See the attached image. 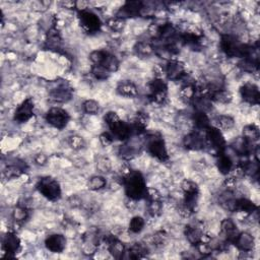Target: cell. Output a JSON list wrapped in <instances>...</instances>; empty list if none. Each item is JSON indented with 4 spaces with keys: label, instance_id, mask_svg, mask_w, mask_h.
Wrapping results in <instances>:
<instances>
[{
    "label": "cell",
    "instance_id": "obj_8",
    "mask_svg": "<svg viewBox=\"0 0 260 260\" xmlns=\"http://www.w3.org/2000/svg\"><path fill=\"white\" fill-rule=\"evenodd\" d=\"M90 59L93 65H99L107 69L110 73L116 72L119 68V60L113 54L105 50H96L91 53Z\"/></svg>",
    "mask_w": 260,
    "mask_h": 260
},
{
    "label": "cell",
    "instance_id": "obj_6",
    "mask_svg": "<svg viewBox=\"0 0 260 260\" xmlns=\"http://www.w3.org/2000/svg\"><path fill=\"white\" fill-rule=\"evenodd\" d=\"M78 23L80 28L89 35H95L102 29V22L100 18L91 11L79 10L77 14Z\"/></svg>",
    "mask_w": 260,
    "mask_h": 260
},
{
    "label": "cell",
    "instance_id": "obj_4",
    "mask_svg": "<svg viewBox=\"0 0 260 260\" xmlns=\"http://www.w3.org/2000/svg\"><path fill=\"white\" fill-rule=\"evenodd\" d=\"M104 120L111 130V134L119 140L126 141L133 133L130 124L121 120L115 112H108L105 115Z\"/></svg>",
    "mask_w": 260,
    "mask_h": 260
},
{
    "label": "cell",
    "instance_id": "obj_30",
    "mask_svg": "<svg viewBox=\"0 0 260 260\" xmlns=\"http://www.w3.org/2000/svg\"><path fill=\"white\" fill-rule=\"evenodd\" d=\"M193 122L194 125L198 130H206L209 127H211V120L205 112H199L196 111L193 115Z\"/></svg>",
    "mask_w": 260,
    "mask_h": 260
},
{
    "label": "cell",
    "instance_id": "obj_32",
    "mask_svg": "<svg viewBox=\"0 0 260 260\" xmlns=\"http://www.w3.org/2000/svg\"><path fill=\"white\" fill-rule=\"evenodd\" d=\"M259 136H260L259 129H258V127L256 125L250 124V125H247V126L244 127V129H243V137L246 140L254 143V142L258 141Z\"/></svg>",
    "mask_w": 260,
    "mask_h": 260
},
{
    "label": "cell",
    "instance_id": "obj_2",
    "mask_svg": "<svg viewBox=\"0 0 260 260\" xmlns=\"http://www.w3.org/2000/svg\"><path fill=\"white\" fill-rule=\"evenodd\" d=\"M220 46L222 51L230 58H245L254 51L258 50V46H251L242 43L236 36L223 35L221 38Z\"/></svg>",
    "mask_w": 260,
    "mask_h": 260
},
{
    "label": "cell",
    "instance_id": "obj_1",
    "mask_svg": "<svg viewBox=\"0 0 260 260\" xmlns=\"http://www.w3.org/2000/svg\"><path fill=\"white\" fill-rule=\"evenodd\" d=\"M122 185L125 194L132 200L145 199L148 188L145 179L140 172L128 169L122 175Z\"/></svg>",
    "mask_w": 260,
    "mask_h": 260
},
{
    "label": "cell",
    "instance_id": "obj_23",
    "mask_svg": "<svg viewBox=\"0 0 260 260\" xmlns=\"http://www.w3.org/2000/svg\"><path fill=\"white\" fill-rule=\"evenodd\" d=\"M242 253L252 252L255 242L254 238L248 233H239L235 242L233 243Z\"/></svg>",
    "mask_w": 260,
    "mask_h": 260
},
{
    "label": "cell",
    "instance_id": "obj_39",
    "mask_svg": "<svg viewBox=\"0 0 260 260\" xmlns=\"http://www.w3.org/2000/svg\"><path fill=\"white\" fill-rule=\"evenodd\" d=\"M29 218V211L25 206H18L13 212V219L17 223H23Z\"/></svg>",
    "mask_w": 260,
    "mask_h": 260
},
{
    "label": "cell",
    "instance_id": "obj_9",
    "mask_svg": "<svg viewBox=\"0 0 260 260\" xmlns=\"http://www.w3.org/2000/svg\"><path fill=\"white\" fill-rule=\"evenodd\" d=\"M73 96V89L66 80L53 82L49 90V97L52 101L57 103H66L71 100Z\"/></svg>",
    "mask_w": 260,
    "mask_h": 260
},
{
    "label": "cell",
    "instance_id": "obj_26",
    "mask_svg": "<svg viewBox=\"0 0 260 260\" xmlns=\"http://www.w3.org/2000/svg\"><path fill=\"white\" fill-rule=\"evenodd\" d=\"M257 205L247 199V198H238V199H234V202H233V209L232 211L234 212H241V213H245V214H248V215H252L254 214L255 212H257Z\"/></svg>",
    "mask_w": 260,
    "mask_h": 260
},
{
    "label": "cell",
    "instance_id": "obj_41",
    "mask_svg": "<svg viewBox=\"0 0 260 260\" xmlns=\"http://www.w3.org/2000/svg\"><path fill=\"white\" fill-rule=\"evenodd\" d=\"M108 27L110 29H112L113 31H121L123 28H124V20H121V19H118V18H113L111 20L108 21Z\"/></svg>",
    "mask_w": 260,
    "mask_h": 260
},
{
    "label": "cell",
    "instance_id": "obj_13",
    "mask_svg": "<svg viewBox=\"0 0 260 260\" xmlns=\"http://www.w3.org/2000/svg\"><path fill=\"white\" fill-rule=\"evenodd\" d=\"M3 250L5 258H15L22 250L21 240L15 232H8L3 238Z\"/></svg>",
    "mask_w": 260,
    "mask_h": 260
},
{
    "label": "cell",
    "instance_id": "obj_44",
    "mask_svg": "<svg viewBox=\"0 0 260 260\" xmlns=\"http://www.w3.org/2000/svg\"><path fill=\"white\" fill-rule=\"evenodd\" d=\"M166 238H167L166 233L163 231H160L155 235H153V242L155 243V245H162L165 242Z\"/></svg>",
    "mask_w": 260,
    "mask_h": 260
},
{
    "label": "cell",
    "instance_id": "obj_15",
    "mask_svg": "<svg viewBox=\"0 0 260 260\" xmlns=\"http://www.w3.org/2000/svg\"><path fill=\"white\" fill-rule=\"evenodd\" d=\"M35 114V105L34 101L31 98L26 99L22 104L16 109L14 120L18 123H26L34 117Z\"/></svg>",
    "mask_w": 260,
    "mask_h": 260
},
{
    "label": "cell",
    "instance_id": "obj_12",
    "mask_svg": "<svg viewBox=\"0 0 260 260\" xmlns=\"http://www.w3.org/2000/svg\"><path fill=\"white\" fill-rule=\"evenodd\" d=\"M46 121L52 127L62 130L70 121V115L67 111L59 107L51 108L46 114Z\"/></svg>",
    "mask_w": 260,
    "mask_h": 260
},
{
    "label": "cell",
    "instance_id": "obj_38",
    "mask_svg": "<svg viewBox=\"0 0 260 260\" xmlns=\"http://www.w3.org/2000/svg\"><path fill=\"white\" fill-rule=\"evenodd\" d=\"M82 109L86 114L90 115H96L100 110V105L95 100H86L82 104Z\"/></svg>",
    "mask_w": 260,
    "mask_h": 260
},
{
    "label": "cell",
    "instance_id": "obj_45",
    "mask_svg": "<svg viewBox=\"0 0 260 260\" xmlns=\"http://www.w3.org/2000/svg\"><path fill=\"white\" fill-rule=\"evenodd\" d=\"M98 168L100 170H102V172H108L111 168V165H110V162L107 160V159H101L98 163Z\"/></svg>",
    "mask_w": 260,
    "mask_h": 260
},
{
    "label": "cell",
    "instance_id": "obj_19",
    "mask_svg": "<svg viewBox=\"0 0 260 260\" xmlns=\"http://www.w3.org/2000/svg\"><path fill=\"white\" fill-rule=\"evenodd\" d=\"M221 231L223 240L228 244H233L239 235L237 225L232 219H225L221 224Z\"/></svg>",
    "mask_w": 260,
    "mask_h": 260
},
{
    "label": "cell",
    "instance_id": "obj_24",
    "mask_svg": "<svg viewBox=\"0 0 260 260\" xmlns=\"http://www.w3.org/2000/svg\"><path fill=\"white\" fill-rule=\"evenodd\" d=\"M61 44H62L61 35H60L58 29L54 26L47 33V37H46V41H45V48L48 50H56L57 51L58 49L61 48Z\"/></svg>",
    "mask_w": 260,
    "mask_h": 260
},
{
    "label": "cell",
    "instance_id": "obj_31",
    "mask_svg": "<svg viewBox=\"0 0 260 260\" xmlns=\"http://www.w3.org/2000/svg\"><path fill=\"white\" fill-rule=\"evenodd\" d=\"M128 257L132 259H141L146 257L147 255V248L141 243H135L131 248L127 251Z\"/></svg>",
    "mask_w": 260,
    "mask_h": 260
},
{
    "label": "cell",
    "instance_id": "obj_27",
    "mask_svg": "<svg viewBox=\"0 0 260 260\" xmlns=\"http://www.w3.org/2000/svg\"><path fill=\"white\" fill-rule=\"evenodd\" d=\"M217 167L223 175H228L234 168V162L225 151L217 154Z\"/></svg>",
    "mask_w": 260,
    "mask_h": 260
},
{
    "label": "cell",
    "instance_id": "obj_17",
    "mask_svg": "<svg viewBox=\"0 0 260 260\" xmlns=\"http://www.w3.org/2000/svg\"><path fill=\"white\" fill-rule=\"evenodd\" d=\"M240 95L242 100L251 106L259 104L260 93L258 86L254 83L247 82L243 84L240 89Z\"/></svg>",
    "mask_w": 260,
    "mask_h": 260
},
{
    "label": "cell",
    "instance_id": "obj_35",
    "mask_svg": "<svg viewBox=\"0 0 260 260\" xmlns=\"http://www.w3.org/2000/svg\"><path fill=\"white\" fill-rule=\"evenodd\" d=\"M107 185V181L104 177L102 176H94L92 177L89 182H88V187L89 189L91 190H94V191H98V190H101L103 188H105Z\"/></svg>",
    "mask_w": 260,
    "mask_h": 260
},
{
    "label": "cell",
    "instance_id": "obj_7",
    "mask_svg": "<svg viewBox=\"0 0 260 260\" xmlns=\"http://www.w3.org/2000/svg\"><path fill=\"white\" fill-rule=\"evenodd\" d=\"M37 190L48 200L57 201L60 199L62 191L59 182L52 177H43L41 178L37 185Z\"/></svg>",
    "mask_w": 260,
    "mask_h": 260
},
{
    "label": "cell",
    "instance_id": "obj_5",
    "mask_svg": "<svg viewBox=\"0 0 260 260\" xmlns=\"http://www.w3.org/2000/svg\"><path fill=\"white\" fill-rule=\"evenodd\" d=\"M147 99L150 103L163 106L168 99V84L160 77L153 78L147 84Z\"/></svg>",
    "mask_w": 260,
    "mask_h": 260
},
{
    "label": "cell",
    "instance_id": "obj_11",
    "mask_svg": "<svg viewBox=\"0 0 260 260\" xmlns=\"http://www.w3.org/2000/svg\"><path fill=\"white\" fill-rule=\"evenodd\" d=\"M204 132H205L204 135L206 140V147L213 148L216 154L222 151H225L227 143L221 129H219L216 126H211Z\"/></svg>",
    "mask_w": 260,
    "mask_h": 260
},
{
    "label": "cell",
    "instance_id": "obj_28",
    "mask_svg": "<svg viewBox=\"0 0 260 260\" xmlns=\"http://www.w3.org/2000/svg\"><path fill=\"white\" fill-rule=\"evenodd\" d=\"M132 132L135 134H141L145 131L147 127V117L144 113H137L134 117L132 123L130 124Z\"/></svg>",
    "mask_w": 260,
    "mask_h": 260
},
{
    "label": "cell",
    "instance_id": "obj_3",
    "mask_svg": "<svg viewBox=\"0 0 260 260\" xmlns=\"http://www.w3.org/2000/svg\"><path fill=\"white\" fill-rule=\"evenodd\" d=\"M182 190L184 194L183 202L180 205V213L185 217H189L195 211V207L199 198V188L197 184L190 180H185L182 185Z\"/></svg>",
    "mask_w": 260,
    "mask_h": 260
},
{
    "label": "cell",
    "instance_id": "obj_18",
    "mask_svg": "<svg viewBox=\"0 0 260 260\" xmlns=\"http://www.w3.org/2000/svg\"><path fill=\"white\" fill-rule=\"evenodd\" d=\"M184 146L190 150H201L206 147L205 135H202L198 131L191 132L184 137Z\"/></svg>",
    "mask_w": 260,
    "mask_h": 260
},
{
    "label": "cell",
    "instance_id": "obj_21",
    "mask_svg": "<svg viewBox=\"0 0 260 260\" xmlns=\"http://www.w3.org/2000/svg\"><path fill=\"white\" fill-rule=\"evenodd\" d=\"M45 246L52 253H62L66 247V239L61 234H53L46 238Z\"/></svg>",
    "mask_w": 260,
    "mask_h": 260
},
{
    "label": "cell",
    "instance_id": "obj_29",
    "mask_svg": "<svg viewBox=\"0 0 260 260\" xmlns=\"http://www.w3.org/2000/svg\"><path fill=\"white\" fill-rule=\"evenodd\" d=\"M24 172H26V164L24 162H20L9 165L5 170V174L8 178H16L20 177Z\"/></svg>",
    "mask_w": 260,
    "mask_h": 260
},
{
    "label": "cell",
    "instance_id": "obj_22",
    "mask_svg": "<svg viewBox=\"0 0 260 260\" xmlns=\"http://www.w3.org/2000/svg\"><path fill=\"white\" fill-rule=\"evenodd\" d=\"M180 42L191 47L192 49H200L203 47L204 37L194 32H185L180 35Z\"/></svg>",
    "mask_w": 260,
    "mask_h": 260
},
{
    "label": "cell",
    "instance_id": "obj_40",
    "mask_svg": "<svg viewBox=\"0 0 260 260\" xmlns=\"http://www.w3.org/2000/svg\"><path fill=\"white\" fill-rule=\"evenodd\" d=\"M135 50L137 54L141 56H149L153 52V46L152 43H147V42H139L137 43Z\"/></svg>",
    "mask_w": 260,
    "mask_h": 260
},
{
    "label": "cell",
    "instance_id": "obj_10",
    "mask_svg": "<svg viewBox=\"0 0 260 260\" xmlns=\"http://www.w3.org/2000/svg\"><path fill=\"white\" fill-rule=\"evenodd\" d=\"M146 148L150 155H152L153 158H155L161 162H168L170 159L165 140L163 139L162 136H159V135L149 136V138L147 139Z\"/></svg>",
    "mask_w": 260,
    "mask_h": 260
},
{
    "label": "cell",
    "instance_id": "obj_36",
    "mask_svg": "<svg viewBox=\"0 0 260 260\" xmlns=\"http://www.w3.org/2000/svg\"><path fill=\"white\" fill-rule=\"evenodd\" d=\"M91 72H92L93 76L98 80H106L111 75V73L107 69H105L104 67L99 66V65H92Z\"/></svg>",
    "mask_w": 260,
    "mask_h": 260
},
{
    "label": "cell",
    "instance_id": "obj_16",
    "mask_svg": "<svg viewBox=\"0 0 260 260\" xmlns=\"http://www.w3.org/2000/svg\"><path fill=\"white\" fill-rule=\"evenodd\" d=\"M144 11V4L141 2H127L117 12L116 18L125 20L131 18H137L142 15Z\"/></svg>",
    "mask_w": 260,
    "mask_h": 260
},
{
    "label": "cell",
    "instance_id": "obj_25",
    "mask_svg": "<svg viewBox=\"0 0 260 260\" xmlns=\"http://www.w3.org/2000/svg\"><path fill=\"white\" fill-rule=\"evenodd\" d=\"M117 93L125 98H135L138 95L136 85L130 80H121L117 85Z\"/></svg>",
    "mask_w": 260,
    "mask_h": 260
},
{
    "label": "cell",
    "instance_id": "obj_43",
    "mask_svg": "<svg viewBox=\"0 0 260 260\" xmlns=\"http://www.w3.org/2000/svg\"><path fill=\"white\" fill-rule=\"evenodd\" d=\"M100 141L103 145L108 146L110 144H112V142L114 141V136L108 132H104L103 134H101L100 136Z\"/></svg>",
    "mask_w": 260,
    "mask_h": 260
},
{
    "label": "cell",
    "instance_id": "obj_34",
    "mask_svg": "<svg viewBox=\"0 0 260 260\" xmlns=\"http://www.w3.org/2000/svg\"><path fill=\"white\" fill-rule=\"evenodd\" d=\"M147 210L148 213L151 217L155 218L159 217L162 213L163 210V203H162V198H157V199H147Z\"/></svg>",
    "mask_w": 260,
    "mask_h": 260
},
{
    "label": "cell",
    "instance_id": "obj_33",
    "mask_svg": "<svg viewBox=\"0 0 260 260\" xmlns=\"http://www.w3.org/2000/svg\"><path fill=\"white\" fill-rule=\"evenodd\" d=\"M235 125V120L231 116L227 115H221L216 118V127L219 129L228 130L233 128Z\"/></svg>",
    "mask_w": 260,
    "mask_h": 260
},
{
    "label": "cell",
    "instance_id": "obj_14",
    "mask_svg": "<svg viewBox=\"0 0 260 260\" xmlns=\"http://www.w3.org/2000/svg\"><path fill=\"white\" fill-rule=\"evenodd\" d=\"M165 73L168 79L172 81H179L186 77V67L183 62L175 59H171L168 61L165 67Z\"/></svg>",
    "mask_w": 260,
    "mask_h": 260
},
{
    "label": "cell",
    "instance_id": "obj_37",
    "mask_svg": "<svg viewBox=\"0 0 260 260\" xmlns=\"http://www.w3.org/2000/svg\"><path fill=\"white\" fill-rule=\"evenodd\" d=\"M145 222L141 217H134L129 223V231L133 234L140 233L144 228Z\"/></svg>",
    "mask_w": 260,
    "mask_h": 260
},
{
    "label": "cell",
    "instance_id": "obj_42",
    "mask_svg": "<svg viewBox=\"0 0 260 260\" xmlns=\"http://www.w3.org/2000/svg\"><path fill=\"white\" fill-rule=\"evenodd\" d=\"M68 142H69V145H70L72 148H74V149H80V148H82L83 145H84L83 139H82L81 137H79V136H76V135L71 136V137L69 138Z\"/></svg>",
    "mask_w": 260,
    "mask_h": 260
},
{
    "label": "cell",
    "instance_id": "obj_46",
    "mask_svg": "<svg viewBox=\"0 0 260 260\" xmlns=\"http://www.w3.org/2000/svg\"><path fill=\"white\" fill-rule=\"evenodd\" d=\"M35 162H36V164H37V165L43 166V165H45V164H46V162H47V157H46L45 154H43V153H39V154H37V155H36V158H35Z\"/></svg>",
    "mask_w": 260,
    "mask_h": 260
},
{
    "label": "cell",
    "instance_id": "obj_20",
    "mask_svg": "<svg viewBox=\"0 0 260 260\" xmlns=\"http://www.w3.org/2000/svg\"><path fill=\"white\" fill-rule=\"evenodd\" d=\"M103 241L106 243L107 248L113 257L119 259L124 256V253H126L124 244L119 239H117L115 236H113V235L105 236Z\"/></svg>",
    "mask_w": 260,
    "mask_h": 260
}]
</instances>
